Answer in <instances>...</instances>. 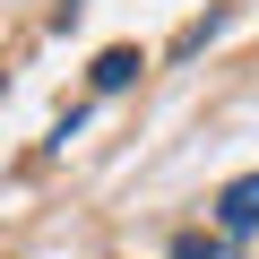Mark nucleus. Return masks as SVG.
<instances>
[{"label":"nucleus","mask_w":259,"mask_h":259,"mask_svg":"<svg viewBox=\"0 0 259 259\" xmlns=\"http://www.w3.org/2000/svg\"><path fill=\"white\" fill-rule=\"evenodd\" d=\"M173 259H233V242H225V233H216V242H207V233H182Z\"/></svg>","instance_id":"7ed1b4c3"},{"label":"nucleus","mask_w":259,"mask_h":259,"mask_svg":"<svg viewBox=\"0 0 259 259\" xmlns=\"http://www.w3.org/2000/svg\"><path fill=\"white\" fill-rule=\"evenodd\" d=\"M139 69H147V61L130 52V44H112V52H95V87H104V95H112V87H130Z\"/></svg>","instance_id":"f03ea898"},{"label":"nucleus","mask_w":259,"mask_h":259,"mask_svg":"<svg viewBox=\"0 0 259 259\" xmlns=\"http://www.w3.org/2000/svg\"><path fill=\"white\" fill-rule=\"evenodd\" d=\"M216 233H225V242L259 233V173H233V182L216 190Z\"/></svg>","instance_id":"f257e3e1"},{"label":"nucleus","mask_w":259,"mask_h":259,"mask_svg":"<svg viewBox=\"0 0 259 259\" xmlns=\"http://www.w3.org/2000/svg\"><path fill=\"white\" fill-rule=\"evenodd\" d=\"M216 26H225V9H207V18H190V26H182V35H173V52H199V44H207V35H216Z\"/></svg>","instance_id":"20e7f679"}]
</instances>
